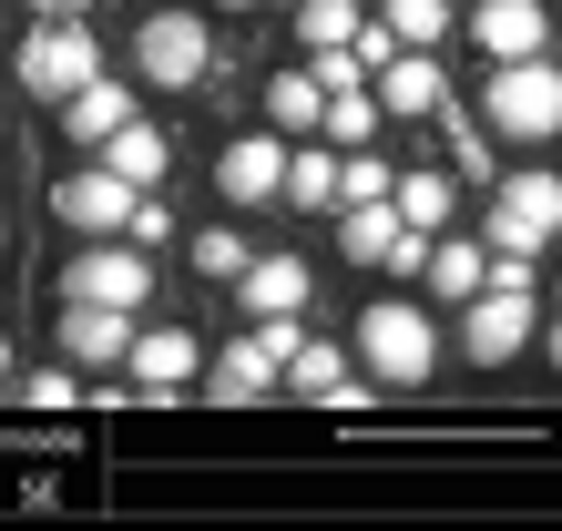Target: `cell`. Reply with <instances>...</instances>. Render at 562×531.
I'll return each mask as SVG.
<instances>
[{
    "instance_id": "cell-1",
    "label": "cell",
    "mask_w": 562,
    "mask_h": 531,
    "mask_svg": "<svg viewBox=\"0 0 562 531\" xmlns=\"http://www.w3.org/2000/svg\"><path fill=\"white\" fill-rule=\"evenodd\" d=\"M481 123L502 144H552L562 133V61L532 52V61H491L481 72Z\"/></svg>"
},
{
    "instance_id": "cell-2",
    "label": "cell",
    "mask_w": 562,
    "mask_h": 531,
    "mask_svg": "<svg viewBox=\"0 0 562 531\" xmlns=\"http://www.w3.org/2000/svg\"><path fill=\"white\" fill-rule=\"evenodd\" d=\"M358 358H369L379 388H419L440 369V327H429V307H409V296H379V307L358 317Z\"/></svg>"
},
{
    "instance_id": "cell-3",
    "label": "cell",
    "mask_w": 562,
    "mask_h": 531,
    "mask_svg": "<svg viewBox=\"0 0 562 531\" xmlns=\"http://www.w3.org/2000/svg\"><path fill=\"white\" fill-rule=\"evenodd\" d=\"M134 72L154 92H194V82L215 72V31L194 21V11H144L134 21Z\"/></svg>"
},
{
    "instance_id": "cell-4",
    "label": "cell",
    "mask_w": 562,
    "mask_h": 531,
    "mask_svg": "<svg viewBox=\"0 0 562 531\" xmlns=\"http://www.w3.org/2000/svg\"><path fill=\"white\" fill-rule=\"evenodd\" d=\"M11 72H21V92H42V103H72L82 82H103V42H92V21H42Z\"/></svg>"
},
{
    "instance_id": "cell-5",
    "label": "cell",
    "mask_w": 562,
    "mask_h": 531,
    "mask_svg": "<svg viewBox=\"0 0 562 531\" xmlns=\"http://www.w3.org/2000/svg\"><path fill=\"white\" fill-rule=\"evenodd\" d=\"M491 246H521V256H542L562 236V174L552 163H521V174L491 184V225H481Z\"/></svg>"
},
{
    "instance_id": "cell-6",
    "label": "cell",
    "mask_w": 562,
    "mask_h": 531,
    "mask_svg": "<svg viewBox=\"0 0 562 531\" xmlns=\"http://www.w3.org/2000/svg\"><path fill=\"white\" fill-rule=\"evenodd\" d=\"M61 296H92V307H154V256L134 236H123V246L82 236L72 266H61Z\"/></svg>"
},
{
    "instance_id": "cell-7",
    "label": "cell",
    "mask_w": 562,
    "mask_h": 531,
    "mask_svg": "<svg viewBox=\"0 0 562 531\" xmlns=\"http://www.w3.org/2000/svg\"><path fill=\"white\" fill-rule=\"evenodd\" d=\"M123 369H134V398H194V379H205V338H194V327H134Z\"/></svg>"
},
{
    "instance_id": "cell-8",
    "label": "cell",
    "mask_w": 562,
    "mask_h": 531,
    "mask_svg": "<svg viewBox=\"0 0 562 531\" xmlns=\"http://www.w3.org/2000/svg\"><path fill=\"white\" fill-rule=\"evenodd\" d=\"M460 348H471V369H502V358H521V348H532V296L471 286V296H460Z\"/></svg>"
},
{
    "instance_id": "cell-9",
    "label": "cell",
    "mask_w": 562,
    "mask_h": 531,
    "mask_svg": "<svg viewBox=\"0 0 562 531\" xmlns=\"http://www.w3.org/2000/svg\"><path fill=\"white\" fill-rule=\"evenodd\" d=\"M144 184H123L113 163H72V174H52V225H72V236H113L123 215H134Z\"/></svg>"
},
{
    "instance_id": "cell-10",
    "label": "cell",
    "mask_w": 562,
    "mask_h": 531,
    "mask_svg": "<svg viewBox=\"0 0 562 531\" xmlns=\"http://www.w3.org/2000/svg\"><path fill=\"white\" fill-rule=\"evenodd\" d=\"M52 338L72 369H123V348H134V307H92V296H61L52 307Z\"/></svg>"
},
{
    "instance_id": "cell-11",
    "label": "cell",
    "mask_w": 562,
    "mask_h": 531,
    "mask_svg": "<svg viewBox=\"0 0 562 531\" xmlns=\"http://www.w3.org/2000/svg\"><path fill=\"white\" fill-rule=\"evenodd\" d=\"M215 194L225 205H277L286 194V133H236L215 154Z\"/></svg>"
},
{
    "instance_id": "cell-12",
    "label": "cell",
    "mask_w": 562,
    "mask_h": 531,
    "mask_svg": "<svg viewBox=\"0 0 562 531\" xmlns=\"http://www.w3.org/2000/svg\"><path fill=\"white\" fill-rule=\"evenodd\" d=\"M277 398H307V409H369L358 369H348L338 348H317V338H296V358L277 369Z\"/></svg>"
},
{
    "instance_id": "cell-13",
    "label": "cell",
    "mask_w": 562,
    "mask_h": 531,
    "mask_svg": "<svg viewBox=\"0 0 562 531\" xmlns=\"http://www.w3.org/2000/svg\"><path fill=\"white\" fill-rule=\"evenodd\" d=\"M471 52L481 61H532V52H552V11H542V0H481V11H471Z\"/></svg>"
},
{
    "instance_id": "cell-14",
    "label": "cell",
    "mask_w": 562,
    "mask_h": 531,
    "mask_svg": "<svg viewBox=\"0 0 562 531\" xmlns=\"http://www.w3.org/2000/svg\"><path fill=\"white\" fill-rule=\"evenodd\" d=\"M194 398H215V409H256V398H277V358L236 338L225 358H205V379H194Z\"/></svg>"
},
{
    "instance_id": "cell-15",
    "label": "cell",
    "mask_w": 562,
    "mask_h": 531,
    "mask_svg": "<svg viewBox=\"0 0 562 531\" xmlns=\"http://www.w3.org/2000/svg\"><path fill=\"white\" fill-rule=\"evenodd\" d=\"M379 113H400V123H419V113H450V72H440L429 52L379 61Z\"/></svg>"
},
{
    "instance_id": "cell-16",
    "label": "cell",
    "mask_w": 562,
    "mask_h": 531,
    "mask_svg": "<svg viewBox=\"0 0 562 531\" xmlns=\"http://www.w3.org/2000/svg\"><path fill=\"white\" fill-rule=\"evenodd\" d=\"M307 256H246V276H236V296H246V307L256 317H296V307H307Z\"/></svg>"
},
{
    "instance_id": "cell-17",
    "label": "cell",
    "mask_w": 562,
    "mask_h": 531,
    "mask_svg": "<svg viewBox=\"0 0 562 531\" xmlns=\"http://www.w3.org/2000/svg\"><path fill=\"white\" fill-rule=\"evenodd\" d=\"M123 123H134V92H123L113 72H103V82H82L72 103H61V133H72V144H113Z\"/></svg>"
},
{
    "instance_id": "cell-18",
    "label": "cell",
    "mask_w": 562,
    "mask_h": 531,
    "mask_svg": "<svg viewBox=\"0 0 562 531\" xmlns=\"http://www.w3.org/2000/svg\"><path fill=\"white\" fill-rule=\"evenodd\" d=\"M103 163H113V174H123V184H144V194H154L164 174H175V144H164V133H154V123L134 113V123H123V133H113V144H103Z\"/></svg>"
},
{
    "instance_id": "cell-19",
    "label": "cell",
    "mask_w": 562,
    "mask_h": 531,
    "mask_svg": "<svg viewBox=\"0 0 562 531\" xmlns=\"http://www.w3.org/2000/svg\"><path fill=\"white\" fill-rule=\"evenodd\" d=\"M389 205H400V225H450V215H460V174H440V163H409V174L389 184Z\"/></svg>"
},
{
    "instance_id": "cell-20",
    "label": "cell",
    "mask_w": 562,
    "mask_h": 531,
    "mask_svg": "<svg viewBox=\"0 0 562 531\" xmlns=\"http://www.w3.org/2000/svg\"><path fill=\"white\" fill-rule=\"evenodd\" d=\"M267 123L286 133V144H296V133H317V123H327V82L307 72V61H296V72H277V82H267Z\"/></svg>"
},
{
    "instance_id": "cell-21",
    "label": "cell",
    "mask_w": 562,
    "mask_h": 531,
    "mask_svg": "<svg viewBox=\"0 0 562 531\" xmlns=\"http://www.w3.org/2000/svg\"><path fill=\"white\" fill-rule=\"evenodd\" d=\"M286 205L296 215H327V205H338V154H327V144H286Z\"/></svg>"
},
{
    "instance_id": "cell-22",
    "label": "cell",
    "mask_w": 562,
    "mask_h": 531,
    "mask_svg": "<svg viewBox=\"0 0 562 531\" xmlns=\"http://www.w3.org/2000/svg\"><path fill=\"white\" fill-rule=\"evenodd\" d=\"M389 236H400V205H389V194H379V205H338V256L348 266H379Z\"/></svg>"
},
{
    "instance_id": "cell-23",
    "label": "cell",
    "mask_w": 562,
    "mask_h": 531,
    "mask_svg": "<svg viewBox=\"0 0 562 531\" xmlns=\"http://www.w3.org/2000/svg\"><path fill=\"white\" fill-rule=\"evenodd\" d=\"M379 133V92L358 82V92H327V123H317V144H369Z\"/></svg>"
},
{
    "instance_id": "cell-24",
    "label": "cell",
    "mask_w": 562,
    "mask_h": 531,
    "mask_svg": "<svg viewBox=\"0 0 562 531\" xmlns=\"http://www.w3.org/2000/svg\"><path fill=\"white\" fill-rule=\"evenodd\" d=\"M358 21H369L358 0H296V42H307V52H338Z\"/></svg>"
},
{
    "instance_id": "cell-25",
    "label": "cell",
    "mask_w": 562,
    "mask_h": 531,
    "mask_svg": "<svg viewBox=\"0 0 562 531\" xmlns=\"http://www.w3.org/2000/svg\"><path fill=\"white\" fill-rule=\"evenodd\" d=\"M450 21H460L450 0H389V31H400L409 52H429V42H450Z\"/></svg>"
},
{
    "instance_id": "cell-26",
    "label": "cell",
    "mask_w": 562,
    "mask_h": 531,
    "mask_svg": "<svg viewBox=\"0 0 562 531\" xmlns=\"http://www.w3.org/2000/svg\"><path fill=\"white\" fill-rule=\"evenodd\" d=\"M481 266H491V246H429L419 276L440 286V296H471V286H481Z\"/></svg>"
},
{
    "instance_id": "cell-27",
    "label": "cell",
    "mask_w": 562,
    "mask_h": 531,
    "mask_svg": "<svg viewBox=\"0 0 562 531\" xmlns=\"http://www.w3.org/2000/svg\"><path fill=\"white\" fill-rule=\"evenodd\" d=\"M194 276H225V286L246 276V236L236 225H194Z\"/></svg>"
},
{
    "instance_id": "cell-28",
    "label": "cell",
    "mask_w": 562,
    "mask_h": 531,
    "mask_svg": "<svg viewBox=\"0 0 562 531\" xmlns=\"http://www.w3.org/2000/svg\"><path fill=\"white\" fill-rule=\"evenodd\" d=\"M389 184H400V163H379V154H348L338 163V205H379Z\"/></svg>"
},
{
    "instance_id": "cell-29",
    "label": "cell",
    "mask_w": 562,
    "mask_h": 531,
    "mask_svg": "<svg viewBox=\"0 0 562 531\" xmlns=\"http://www.w3.org/2000/svg\"><path fill=\"white\" fill-rule=\"evenodd\" d=\"M21 398H31V409H82V369H72V358H61V369H31V379H11Z\"/></svg>"
},
{
    "instance_id": "cell-30",
    "label": "cell",
    "mask_w": 562,
    "mask_h": 531,
    "mask_svg": "<svg viewBox=\"0 0 562 531\" xmlns=\"http://www.w3.org/2000/svg\"><path fill=\"white\" fill-rule=\"evenodd\" d=\"M348 52L369 61V82H379V61H400L409 42H400V31H389V21H358V31H348Z\"/></svg>"
},
{
    "instance_id": "cell-31",
    "label": "cell",
    "mask_w": 562,
    "mask_h": 531,
    "mask_svg": "<svg viewBox=\"0 0 562 531\" xmlns=\"http://www.w3.org/2000/svg\"><path fill=\"white\" fill-rule=\"evenodd\" d=\"M123 236H134V246H164V236H175V205H164V194H134V215H123Z\"/></svg>"
},
{
    "instance_id": "cell-32",
    "label": "cell",
    "mask_w": 562,
    "mask_h": 531,
    "mask_svg": "<svg viewBox=\"0 0 562 531\" xmlns=\"http://www.w3.org/2000/svg\"><path fill=\"white\" fill-rule=\"evenodd\" d=\"M379 266H389V276H400V286H409V276H419V266H429V225H400V236H389V256H379Z\"/></svg>"
},
{
    "instance_id": "cell-33",
    "label": "cell",
    "mask_w": 562,
    "mask_h": 531,
    "mask_svg": "<svg viewBox=\"0 0 562 531\" xmlns=\"http://www.w3.org/2000/svg\"><path fill=\"white\" fill-rule=\"evenodd\" d=\"M307 72H317L327 92H358V82H369V61H358V52L338 42V52H317V61H307Z\"/></svg>"
},
{
    "instance_id": "cell-34",
    "label": "cell",
    "mask_w": 562,
    "mask_h": 531,
    "mask_svg": "<svg viewBox=\"0 0 562 531\" xmlns=\"http://www.w3.org/2000/svg\"><path fill=\"white\" fill-rule=\"evenodd\" d=\"M296 338H307V327H296V317H256V348H267V358H277V369H286V358H296Z\"/></svg>"
},
{
    "instance_id": "cell-35",
    "label": "cell",
    "mask_w": 562,
    "mask_h": 531,
    "mask_svg": "<svg viewBox=\"0 0 562 531\" xmlns=\"http://www.w3.org/2000/svg\"><path fill=\"white\" fill-rule=\"evenodd\" d=\"M31 11H42V21H82L92 0H31Z\"/></svg>"
},
{
    "instance_id": "cell-36",
    "label": "cell",
    "mask_w": 562,
    "mask_h": 531,
    "mask_svg": "<svg viewBox=\"0 0 562 531\" xmlns=\"http://www.w3.org/2000/svg\"><path fill=\"white\" fill-rule=\"evenodd\" d=\"M11 379H21V358H11V338H0V388H11Z\"/></svg>"
},
{
    "instance_id": "cell-37",
    "label": "cell",
    "mask_w": 562,
    "mask_h": 531,
    "mask_svg": "<svg viewBox=\"0 0 562 531\" xmlns=\"http://www.w3.org/2000/svg\"><path fill=\"white\" fill-rule=\"evenodd\" d=\"M542 348H552V369H562V317H552V338H542Z\"/></svg>"
},
{
    "instance_id": "cell-38",
    "label": "cell",
    "mask_w": 562,
    "mask_h": 531,
    "mask_svg": "<svg viewBox=\"0 0 562 531\" xmlns=\"http://www.w3.org/2000/svg\"><path fill=\"white\" fill-rule=\"evenodd\" d=\"M225 11H256V0H225Z\"/></svg>"
},
{
    "instance_id": "cell-39",
    "label": "cell",
    "mask_w": 562,
    "mask_h": 531,
    "mask_svg": "<svg viewBox=\"0 0 562 531\" xmlns=\"http://www.w3.org/2000/svg\"><path fill=\"white\" fill-rule=\"evenodd\" d=\"M0 256H11V236H0Z\"/></svg>"
}]
</instances>
